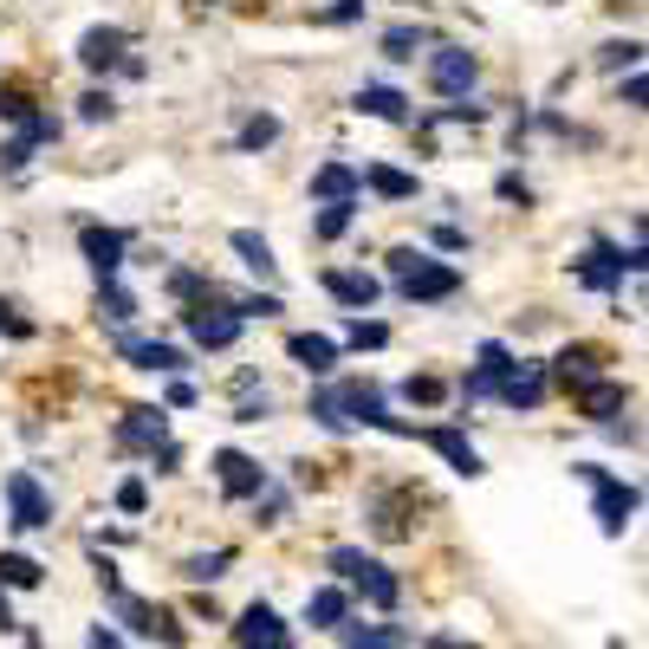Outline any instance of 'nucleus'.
Segmentation results:
<instances>
[{
    "label": "nucleus",
    "mask_w": 649,
    "mask_h": 649,
    "mask_svg": "<svg viewBox=\"0 0 649 649\" xmlns=\"http://www.w3.org/2000/svg\"><path fill=\"white\" fill-rule=\"evenodd\" d=\"M390 279H396V293H403L410 306H435V299H455L461 293V273L442 267V260H429L422 247H396V254H390Z\"/></svg>",
    "instance_id": "nucleus-1"
},
{
    "label": "nucleus",
    "mask_w": 649,
    "mask_h": 649,
    "mask_svg": "<svg viewBox=\"0 0 649 649\" xmlns=\"http://www.w3.org/2000/svg\"><path fill=\"white\" fill-rule=\"evenodd\" d=\"M325 566H332V572H338V578H351L364 604H377V611H396V598H403V584H396V572H390L383 559H371V552H357V545H338V552H332Z\"/></svg>",
    "instance_id": "nucleus-2"
},
{
    "label": "nucleus",
    "mask_w": 649,
    "mask_h": 649,
    "mask_svg": "<svg viewBox=\"0 0 649 649\" xmlns=\"http://www.w3.org/2000/svg\"><path fill=\"white\" fill-rule=\"evenodd\" d=\"M572 474H578V481H591V494H598V527H604V539H623V527H630V513L643 507V494H637L630 481L604 474L598 461H578Z\"/></svg>",
    "instance_id": "nucleus-3"
},
{
    "label": "nucleus",
    "mask_w": 649,
    "mask_h": 649,
    "mask_svg": "<svg viewBox=\"0 0 649 649\" xmlns=\"http://www.w3.org/2000/svg\"><path fill=\"white\" fill-rule=\"evenodd\" d=\"M572 273H578V286H591V293H623V273H630V279L643 273V240H637L630 254H617L611 240H591L584 260H572Z\"/></svg>",
    "instance_id": "nucleus-4"
},
{
    "label": "nucleus",
    "mask_w": 649,
    "mask_h": 649,
    "mask_svg": "<svg viewBox=\"0 0 649 649\" xmlns=\"http://www.w3.org/2000/svg\"><path fill=\"white\" fill-rule=\"evenodd\" d=\"M0 494H7V520H13V533H46V527H52V494L39 488L33 468H13V474L0 481Z\"/></svg>",
    "instance_id": "nucleus-5"
},
{
    "label": "nucleus",
    "mask_w": 649,
    "mask_h": 649,
    "mask_svg": "<svg viewBox=\"0 0 649 649\" xmlns=\"http://www.w3.org/2000/svg\"><path fill=\"white\" fill-rule=\"evenodd\" d=\"M332 396H338V410H344V422H351V429L364 422V429H390V435H416L410 422L390 416V403H383L377 383H357V377H351V383H332Z\"/></svg>",
    "instance_id": "nucleus-6"
},
{
    "label": "nucleus",
    "mask_w": 649,
    "mask_h": 649,
    "mask_svg": "<svg viewBox=\"0 0 649 649\" xmlns=\"http://www.w3.org/2000/svg\"><path fill=\"white\" fill-rule=\"evenodd\" d=\"M215 299H222V293H208V299H195V306L183 312V318H189V338L201 344V351H228V344L240 338V325H247L234 306H215Z\"/></svg>",
    "instance_id": "nucleus-7"
},
{
    "label": "nucleus",
    "mask_w": 649,
    "mask_h": 649,
    "mask_svg": "<svg viewBox=\"0 0 649 649\" xmlns=\"http://www.w3.org/2000/svg\"><path fill=\"white\" fill-rule=\"evenodd\" d=\"M111 611L124 617V623H130L137 637H163L169 649H183V643H189V630L176 623V611H163V604H150V598H130V591H117V598H111Z\"/></svg>",
    "instance_id": "nucleus-8"
},
{
    "label": "nucleus",
    "mask_w": 649,
    "mask_h": 649,
    "mask_svg": "<svg viewBox=\"0 0 649 649\" xmlns=\"http://www.w3.org/2000/svg\"><path fill=\"white\" fill-rule=\"evenodd\" d=\"M234 643L240 649H293V623L273 611L267 598H254L247 611L234 617Z\"/></svg>",
    "instance_id": "nucleus-9"
},
{
    "label": "nucleus",
    "mask_w": 649,
    "mask_h": 649,
    "mask_svg": "<svg viewBox=\"0 0 649 649\" xmlns=\"http://www.w3.org/2000/svg\"><path fill=\"white\" fill-rule=\"evenodd\" d=\"M474 78H481V59H474L468 46H435V52H429V85H435L442 98H468Z\"/></svg>",
    "instance_id": "nucleus-10"
},
{
    "label": "nucleus",
    "mask_w": 649,
    "mask_h": 649,
    "mask_svg": "<svg viewBox=\"0 0 649 649\" xmlns=\"http://www.w3.org/2000/svg\"><path fill=\"white\" fill-rule=\"evenodd\" d=\"M78 254L91 260L98 279H117V273H124V254H130V234L124 228H98V222H91V228H78Z\"/></svg>",
    "instance_id": "nucleus-11"
},
{
    "label": "nucleus",
    "mask_w": 649,
    "mask_h": 649,
    "mask_svg": "<svg viewBox=\"0 0 649 649\" xmlns=\"http://www.w3.org/2000/svg\"><path fill=\"white\" fill-rule=\"evenodd\" d=\"M117 351L137 364V371H156V377H176V371H189V351L183 344H169V338H117Z\"/></svg>",
    "instance_id": "nucleus-12"
},
{
    "label": "nucleus",
    "mask_w": 649,
    "mask_h": 649,
    "mask_svg": "<svg viewBox=\"0 0 649 649\" xmlns=\"http://www.w3.org/2000/svg\"><path fill=\"white\" fill-rule=\"evenodd\" d=\"M156 442H169V410H150V403L124 410V422H117V449H130V455H150Z\"/></svg>",
    "instance_id": "nucleus-13"
},
{
    "label": "nucleus",
    "mask_w": 649,
    "mask_h": 649,
    "mask_svg": "<svg viewBox=\"0 0 649 649\" xmlns=\"http://www.w3.org/2000/svg\"><path fill=\"white\" fill-rule=\"evenodd\" d=\"M215 481H222V494L228 500H254L260 488H267V468L254 455H240V449H222L215 455Z\"/></svg>",
    "instance_id": "nucleus-14"
},
{
    "label": "nucleus",
    "mask_w": 649,
    "mask_h": 649,
    "mask_svg": "<svg viewBox=\"0 0 649 649\" xmlns=\"http://www.w3.org/2000/svg\"><path fill=\"white\" fill-rule=\"evenodd\" d=\"M124 52H130V33L124 27H91V33L78 39V66L85 72H111Z\"/></svg>",
    "instance_id": "nucleus-15"
},
{
    "label": "nucleus",
    "mask_w": 649,
    "mask_h": 649,
    "mask_svg": "<svg viewBox=\"0 0 649 649\" xmlns=\"http://www.w3.org/2000/svg\"><path fill=\"white\" fill-rule=\"evenodd\" d=\"M623 403H630V390H623L617 377H591V383H578V416L611 422V416H623Z\"/></svg>",
    "instance_id": "nucleus-16"
},
{
    "label": "nucleus",
    "mask_w": 649,
    "mask_h": 649,
    "mask_svg": "<svg viewBox=\"0 0 649 649\" xmlns=\"http://www.w3.org/2000/svg\"><path fill=\"white\" fill-rule=\"evenodd\" d=\"M338 637H344V649H410V630H403V623H364V617H344Z\"/></svg>",
    "instance_id": "nucleus-17"
},
{
    "label": "nucleus",
    "mask_w": 649,
    "mask_h": 649,
    "mask_svg": "<svg viewBox=\"0 0 649 649\" xmlns=\"http://www.w3.org/2000/svg\"><path fill=\"white\" fill-rule=\"evenodd\" d=\"M325 293H332L338 306H351V312H371V306H377V293H383V279H371V273H344V267H332V273H325Z\"/></svg>",
    "instance_id": "nucleus-18"
},
{
    "label": "nucleus",
    "mask_w": 649,
    "mask_h": 649,
    "mask_svg": "<svg viewBox=\"0 0 649 649\" xmlns=\"http://www.w3.org/2000/svg\"><path fill=\"white\" fill-rule=\"evenodd\" d=\"M494 396L507 410H539V403H545V371H539V364H513V377H500Z\"/></svg>",
    "instance_id": "nucleus-19"
},
{
    "label": "nucleus",
    "mask_w": 649,
    "mask_h": 649,
    "mask_svg": "<svg viewBox=\"0 0 649 649\" xmlns=\"http://www.w3.org/2000/svg\"><path fill=\"white\" fill-rule=\"evenodd\" d=\"M552 377L566 383V390L604 377V351H598V344H572V351H559V357H552Z\"/></svg>",
    "instance_id": "nucleus-20"
},
{
    "label": "nucleus",
    "mask_w": 649,
    "mask_h": 649,
    "mask_svg": "<svg viewBox=\"0 0 649 649\" xmlns=\"http://www.w3.org/2000/svg\"><path fill=\"white\" fill-rule=\"evenodd\" d=\"M286 357H293V364H306L312 377H332V364H338V344L325 338V332H293V338H286Z\"/></svg>",
    "instance_id": "nucleus-21"
},
{
    "label": "nucleus",
    "mask_w": 649,
    "mask_h": 649,
    "mask_svg": "<svg viewBox=\"0 0 649 649\" xmlns=\"http://www.w3.org/2000/svg\"><path fill=\"white\" fill-rule=\"evenodd\" d=\"M422 442H429V449H435V455L449 461V468H455V474H468V481H474V474H481V455H474V442H468V435H461V429H422Z\"/></svg>",
    "instance_id": "nucleus-22"
},
{
    "label": "nucleus",
    "mask_w": 649,
    "mask_h": 649,
    "mask_svg": "<svg viewBox=\"0 0 649 649\" xmlns=\"http://www.w3.org/2000/svg\"><path fill=\"white\" fill-rule=\"evenodd\" d=\"M351 111H364V117H383V124H410V98H403L396 85H364V91L351 98Z\"/></svg>",
    "instance_id": "nucleus-23"
},
{
    "label": "nucleus",
    "mask_w": 649,
    "mask_h": 649,
    "mask_svg": "<svg viewBox=\"0 0 649 649\" xmlns=\"http://www.w3.org/2000/svg\"><path fill=\"white\" fill-rule=\"evenodd\" d=\"M357 189H364V183H357L351 163H318V169H312V201H357Z\"/></svg>",
    "instance_id": "nucleus-24"
},
{
    "label": "nucleus",
    "mask_w": 649,
    "mask_h": 649,
    "mask_svg": "<svg viewBox=\"0 0 649 649\" xmlns=\"http://www.w3.org/2000/svg\"><path fill=\"white\" fill-rule=\"evenodd\" d=\"M228 247L240 254V267L254 273V279H273V273H279V260H273V247H267V234L234 228V234H228Z\"/></svg>",
    "instance_id": "nucleus-25"
},
{
    "label": "nucleus",
    "mask_w": 649,
    "mask_h": 649,
    "mask_svg": "<svg viewBox=\"0 0 649 649\" xmlns=\"http://www.w3.org/2000/svg\"><path fill=\"white\" fill-rule=\"evenodd\" d=\"M357 183L383 201H416V176H403V169H390V163H371V169H357Z\"/></svg>",
    "instance_id": "nucleus-26"
},
{
    "label": "nucleus",
    "mask_w": 649,
    "mask_h": 649,
    "mask_svg": "<svg viewBox=\"0 0 649 649\" xmlns=\"http://www.w3.org/2000/svg\"><path fill=\"white\" fill-rule=\"evenodd\" d=\"M344 617H351V598H344L338 584H318V591L306 598V623L312 630H338Z\"/></svg>",
    "instance_id": "nucleus-27"
},
{
    "label": "nucleus",
    "mask_w": 649,
    "mask_h": 649,
    "mask_svg": "<svg viewBox=\"0 0 649 649\" xmlns=\"http://www.w3.org/2000/svg\"><path fill=\"white\" fill-rule=\"evenodd\" d=\"M98 318H105V325H130V318H137V299H130L117 279H98Z\"/></svg>",
    "instance_id": "nucleus-28"
},
{
    "label": "nucleus",
    "mask_w": 649,
    "mask_h": 649,
    "mask_svg": "<svg viewBox=\"0 0 649 649\" xmlns=\"http://www.w3.org/2000/svg\"><path fill=\"white\" fill-rule=\"evenodd\" d=\"M228 566H234V552H228V545H215V552L183 559V578H189V584H215V578H228Z\"/></svg>",
    "instance_id": "nucleus-29"
},
{
    "label": "nucleus",
    "mask_w": 649,
    "mask_h": 649,
    "mask_svg": "<svg viewBox=\"0 0 649 649\" xmlns=\"http://www.w3.org/2000/svg\"><path fill=\"white\" fill-rule=\"evenodd\" d=\"M39 578H46V566H39V559H27V552H0V584H13V591H33Z\"/></svg>",
    "instance_id": "nucleus-30"
},
{
    "label": "nucleus",
    "mask_w": 649,
    "mask_h": 649,
    "mask_svg": "<svg viewBox=\"0 0 649 649\" xmlns=\"http://www.w3.org/2000/svg\"><path fill=\"white\" fill-rule=\"evenodd\" d=\"M422 46H429V33H422V27H390V33H383V59L410 66V59H416Z\"/></svg>",
    "instance_id": "nucleus-31"
},
{
    "label": "nucleus",
    "mask_w": 649,
    "mask_h": 649,
    "mask_svg": "<svg viewBox=\"0 0 649 649\" xmlns=\"http://www.w3.org/2000/svg\"><path fill=\"white\" fill-rule=\"evenodd\" d=\"M351 222H357V201H325L318 222H312V234H318V240H338V234H351Z\"/></svg>",
    "instance_id": "nucleus-32"
},
{
    "label": "nucleus",
    "mask_w": 649,
    "mask_h": 649,
    "mask_svg": "<svg viewBox=\"0 0 649 649\" xmlns=\"http://www.w3.org/2000/svg\"><path fill=\"white\" fill-rule=\"evenodd\" d=\"M306 416L318 422V429H332V435H351V422H344V410H338V396H332V383L325 390H312V403H306Z\"/></svg>",
    "instance_id": "nucleus-33"
},
{
    "label": "nucleus",
    "mask_w": 649,
    "mask_h": 649,
    "mask_svg": "<svg viewBox=\"0 0 649 649\" xmlns=\"http://www.w3.org/2000/svg\"><path fill=\"white\" fill-rule=\"evenodd\" d=\"M513 364H520V357H513L500 338H488V344H481V364H474V371H481V377L500 390V377H513Z\"/></svg>",
    "instance_id": "nucleus-34"
},
{
    "label": "nucleus",
    "mask_w": 649,
    "mask_h": 649,
    "mask_svg": "<svg viewBox=\"0 0 649 649\" xmlns=\"http://www.w3.org/2000/svg\"><path fill=\"white\" fill-rule=\"evenodd\" d=\"M637 59H643V39H611V46H598V66H604V72H623V66L637 72Z\"/></svg>",
    "instance_id": "nucleus-35"
},
{
    "label": "nucleus",
    "mask_w": 649,
    "mask_h": 649,
    "mask_svg": "<svg viewBox=\"0 0 649 649\" xmlns=\"http://www.w3.org/2000/svg\"><path fill=\"white\" fill-rule=\"evenodd\" d=\"M344 344H351V351H383V344H390V325H377V318H351Z\"/></svg>",
    "instance_id": "nucleus-36"
},
{
    "label": "nucleus",
    "mask_w": 649,
    "mask_h": 649,
    "mask_svg": "<svg viewBox=\"0 0 649 649\" xmlns=\"http://www.w3.org/2000/svg\"><path fill=\"white\" fill-rule=\"evenodd\" d=\"M267 144H279V117H247V124H240V150H267Z\"/></svg>",
    "instance_id": "nucleus-37"
},
{
    "label": "nucleus",
    "mask_w": 649,
    "mask_h": 649,
    "mask_svg": "<svg viewBox=\"0 0 649 649\" xmlns=\"http://www.w3.org/2000/svg\"><path fill=\"white\" fill-rule=\"evenodd\" d=\"M0 338H33V318L13 306L7 293H0Z\"/></svg>",
    "instance_id": "nucleus-38"
},
{
    "label": "nucleus",
    "mask_w": 649,
    "mask_h": 649,
    "mask_svg": "<svg viewBox=\"0 0 649 649\" xmlns=\"http://www.w3.org/2000/svg\"><path fill=\"white\" fill-rule=\"evenodd\" d=\"M169 293H176V299H208V293H222V286L201 279V273H169Z\"/></svg>",
    "instance_id": "nucleus-39"
},
{
    "label": "nucleus",
    "mask_w": 649,
    "mask_h": 649,
    "mask_svg": "<svg viewBox=\"0 0 649 649\" xmlns=\"http://www.w3.org/2000/svg\"><path fill=\"white\" fill-rule=\"evenodd\" d=\"M364 7H371V0H332V7H318L312 20H318V27H344V20H364Z\"/></svg>",
    "instance_id": "nucleus-40"
},
{
    "label": "nucleus",
    "mask_w": 649,
    "mask_h": 649,
    "mask_svg": "<svg viewBox=\"0 0 649 649\" xmlns=\"http://www.w3.org/2000/svg\"><path fill=\"white\" fill-rule=\"evenodd\" d=\"M254 513H260V527H279V520H286V494L267 481V488L254 494Z\"/></svg>",
    "instance_id": "nucleus-41"
},
{
    "label": "nucleus",
    "mask_w": 649,
    "mask_h": 649,
    "mask_svg": "<svg viewBox=\"0 0 649 649\" xmlns=\"http://www.w3.org/2000/svg\"><path fill=\"white\" fill-rule=\"evenodd\" d=\"M33 137H13V144H0V169H7V176H20V169H27V163H33Z\"/></svg>",
    "instance_id": "nucleus-42"
},
{
    "label": "nucleus",
    "mask_w": 649,
    "mask_h": 649,
    "mask_svg": "<svg viewBox=\"0 0 649 649\" xmlns=\"http://www.w3.org/2000/svg\"><path fill=\"white\" fill-rule=\"evenodd\" d=\"M403 396L429 410V403H442V396H449V383H442V377H410V383H403Z\"/></svg>",
    "instance_id": "nucleus-43"
},
{
    "label": "nucleus",
    "mask_w": 649,
    "mask_h": 649,
    "mask_svg": "<svg viewBox=\"0 0 649 649\" xmlns=\"http://www.w3.org/2000/svg\"><path fill=\"white\" fill-rule=\"evenodd\" d=\"M0 117H13V124H27V117H33V98H27L20 85H0Z\"/></svg>",
    "instance_id": "nucleus-44"
},
{
    "label": "nucleus",
    "mask_w": 649,
    "mask_h": 649,
    "mask_svg": "<svg viewBox=\"0 0 649 649\" xmlns=\"http://www.w3.org/2000/svg\"><path fill=\"white\" fill-rule=\"evenodd\" d=\"M111 111H117L111 91H85V98H78V117H85V124H105Z\"/></svg>",
    "instance_id": "nucleus-45"
},
{
    "label": "nucleus",
    "mask_w": 649,
    "mask_h": 649,
    "mask_svg": "<svg viewBox=\"0 0 649 649\" xmlns=\"http://www.w3.org/2000/svg\"><path fill=\"white\" fill-rule=\"evenodd\" d=\"M267 410H273L267 390H260V396H254V390H240V403H234V422H267Z\"/></svg>",
    "instance_id": "nucleus-46"
},
{
    "label": "nucleus",
    "mask_w": 649,
    "mask_h": 649,
    "mask_svg": "<svg viewBox=\"0 0 649 649\" xmlns=\"http://www.w3.org/2000/svg\"><path fill=\"white\" fill-rule=\"evenodd\" d=\"M117 507H124V513H144V507H150V488H144L137 474H130V481H117Z\"/></svg>",
    "instance_id": "nucleus-47"
},
{
    "label": "nucleus",
    "mask_w": 649,
    "mask_h": 649,
    "mask_svg": "<svg viewBox=\"0 0 649 649\" xmlns=\"http://www.w3.org/2000/svg\"><path fill=\"white\" fill-rule=\"evenodd\" d=\"M234 312H240V318H273L279 299H273V293H247V299H234Z\"/></svg>",
    "instance_id": "nucleus-48"
},
{
    "label": "nucleus",
    "mask_w": 649,
    "mask_h": 649,
    "mask_svg": "<svg viewBox=\"0 0 649 649\" xmlns=\"http://www.w3.org/2000/svg\"><path fill=\"white\" fill-rule=\"evenodd\" d=\"M150 461H156V474H176V468H183V449H176V442H156Z\"/></svg>",
    "instance_id": "nucleus-49"
},
{
    "label": "nucleus",
    "mask_w": 649,
    "mask_h": 649,
    "mask_svg": "<svg viewBox=\"0 0 649 649\" xmlns=\"http://www.w3.org/2000/svg\"><path fill=\"white\" fill-rule=\"evenodd\" d=\"M91 566H98V584H105V598H117V591H124V578H117V566L105 559V552H91Z\"/></svg>",
    "instance_id": "nucleus-50"
},
{
    "label": "nucleus",
    "mask_w": 649,
    "mask_h": 649,
    "mask_svg": "<svg viewBox=\"0 0 649 649\" xmlns=\"http://www.w3.org/2000/svg\"><path fill=\"white\" fill-rule=\"evenodd\" d=\"M500 201H520V208H527V201H533V189H527L520 176H500Z\"/></svg>",
    "instance_id": "nucleus-51"
},
{
    "label": "nucleus",
    "mask_w": 649,
    "mask_h": 649,
    "mask_svg": "<svg viewBox=\"0 0 649 649\" xmlns=\"http://www.w3.org/2000/svg\"><path fill=\"white\" fill-rule=\"evenodd\" d=\"M85 649H124V637H117V630H105V623H98V630L85 637Z\"/></svg>",
    "instance_id": "nucleus-52"
},
{
    "label": "nucleus",
    "mask_w": 649,
    "mask_h": 649,
    "mask_svg": "<svg viewBox=\"0 0 649 649\" xmlns=\"http://www.w3.org/2000/svg\"><path fill=\"white\" fill-rule=\"evenodd\" d=\"M643 98H649V85H643V72H630V78H623V105H643Z\"/></svg>",
    "instance_id": "nucleus-53"
},
{
    "label": "nucleus",
    "mask_w": 649,
    "mask_h": 649,
    "mask_svg": "<svg viewBox=\"0 0 649 649\" xmlns=\"http://www.w3.org/2000/svg\"><path fill=\"white\" fill-rule=\"evenodd\" d=\"M435 247H449V254H461V247H468V234H461V228H435Z\"/></svg>",
    "instance_id": "nucleus-54"
},
{
    "label": "nucleus",
    "mask_w": 649,
    "mask_h": 649,
    "mask_svg": "<svg viewBox=\"0 0 649 649\" xmlns=\"http://www.w3.org/2000/svg\"><path fill=\"white\" fill-rule=\"evenodd\" d=\"M195 403V383H169V410H189Z\"/></svg>",
    "instance_id": "nucleus-55"
},
{
    "label": "nucleus",
    "mask_w": 649,
    "mask_h": 649,
    "mask_svg": "<svg viewBox=\"0 0 649 649\" xmlns=\"http://www.w3.org/2000/svg\"><path fill=\"white\" fill-rule=\"evenodd\" d=\"M429 649H474V643H461V637H429Z\"/></svg>",
    "instance_id": "nucleus-56"
},
{
    "label": "nucleus",
    "mask_w": 649,
    "mask_h": 649,
    "mask_svg": "<svg viewBox=\"0 0 649 649\" xmlns=\"http://www.w3.org/2000/svg\"><path fill=\"white\" fill-rule=\"evenodd\" d=\"M0 630H13V611H7V598H0Z\"/></svg>",
    "instance_id": "nucleus-57"
}]
</instances>
